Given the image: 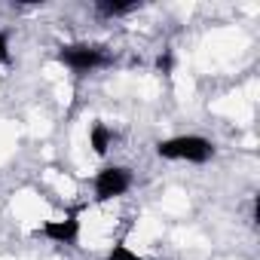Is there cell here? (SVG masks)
Masks as SVG:
<instances>
[{"label": "cell", "instance_id": "cell-1", "mask_svg": "<svg viewBox=\"0 0 260 260\" xmlns=\"http://www.w3.org/2000/svg\"><path fill=\"white\" fill-rule=\"evenodd\" d=\"M153 150L166 162H187V166H205V162H211L217 156L214 141L205 138V135H196V132L162 138V141H156Z\"/></svg>", "mask_w": 260, "mask_h": 260}, {"label": "cell", "instance_id": "cell-2", "mask_svg": "<svg viewBox=\"0 0 260 260\" xmlns=\"http://www.w3.org/2000/svg\"><path fill=\"white\" fill-rule=\"evenodd\" d=\"M135 184V175L132 169H125V166H101L95 175H92V199L98 205L104 202H113V199H122L128 190H132Z\"/></svg>", "mask_w": 260, "mask_h": 260}, {"label": "cell", "instance_id": "cell-3", "mask_svg": "<svg viewBox=\"0 0 260 260\" xmlns=\"http://www.w3.org/2000/svg\"><path fill=\"white\" fill-rule=\"evenodd\" d=\"M55 58L71 74H92V71H101L110 64V55L95 43H61Z\"/></svg>", "mask_w": 260, "mask_h": 260}, {"label": "cell", "instance_id": "cell-4", "mask_svg": "<svg viewBox=\"0 0 260 260\" xmlns=\"http://www.w3.org/2000/svg\"><path fill=\"white\" fill-rule=\"evenodd\" d=\"M34 236L37 239H46L52 245H61V248H74L80 242V236H83V220H80L77 211L61 214V217H49V220H43L34 230Z\"/></svg>", "mask_w": 260, "mask_h": 260}, {"label": "cell", "instance_id": "cell-5", "mask_svg": "<svg viewBox=\"0 0 260 260\" xmlns=\"http://www.w3.org/2000/svg\"><path fill=\"white\" fill-rule=\"evenodd\" d=\"M89 147H92L95 156H107V150L113 147V128L104 119H98V122L89 125Z\"/></svg>", "mask_w": 260, "mask_h": 260}, {"label": "cell", "instance_id": "cell-6", "mask_svg": "<svg viewBox=\"0 0 260 260\" xmlns=\"http://www.w3.org/2000/svg\"><path fill=\"white\" fill-rule=\"evenodd\" d=\"M138 4L135 0H98L95 4V13L104 16V19H116V16H128V13H135Z\"/></svg>", "mask_w": 260, "mask_h": 260}, {"label": "cell", "instance_id": "cell-7", "mask_svg": "<svg viewBox=\"0 0 260 260\" xmlns=\"http://www.w3.org/2000/svg\"><path fill=\"white\" fill-rule=\"evenodd\" d=\"M104 260H153V257H147V254H141V251H135L128 242H113L110 248H107V254H104Z\"/></svg>", "mask_w": 260, "mask_h": 260}, {"label": "cell", "instance_id": "cell-8", "mask_svg": "<svg viewBox=\"0 0 260 260\" xmlns=\"http://www.w3.org/2000/svg\"><path fill=\"white\" fill-rule=\"evenodd\" d=\"M13 58V46H10V34L0 31V64H10Z\"/></svg>", "mask_w": 260, "mask_h": 260}, {"label": "cell", "instance_id": "cell-9", "mask_svg": "<svg viewBox=\"0 0 260 260\" xmlns=\"http://www.w3.org/2000/svg\"><path fill=\"white\" fill-rule=\"evenodd\" d=\"M172 64H175V61H172V52H166V55H159V58H156V68H159L162 74H169V71H172Z\"/></svg>", "mask_w": 260, "mask_h": 260}]
</instances>
